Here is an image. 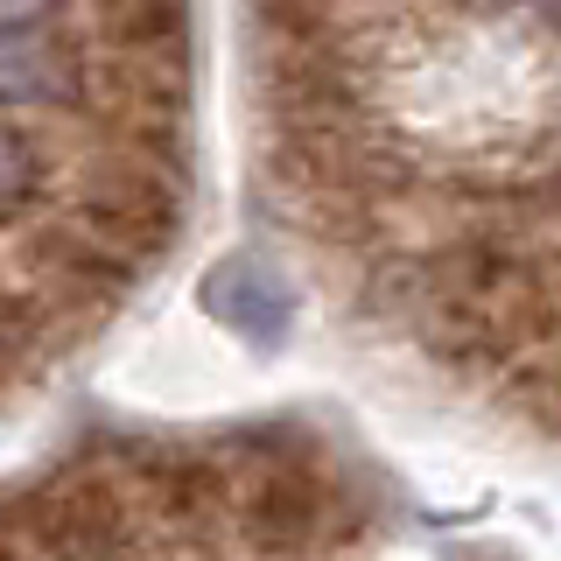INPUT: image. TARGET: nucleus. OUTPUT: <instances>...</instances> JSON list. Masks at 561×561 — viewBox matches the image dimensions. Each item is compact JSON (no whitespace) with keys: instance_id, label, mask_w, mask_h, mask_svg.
Here are the masks:
<instances>
[{"instance_id":"nucleus-1","label":"nucleus","mask_w":561,"mask_h":561,"mask_svg":"<svg viewBox=\"0 0 561 561\" xmlns=\"http://www.w3.org/2000/svg\"><path fill=\"white\" fill-rule=\"evenodd\" d=\"M197 302L218 316L225 330H239V337H288L295 323V288L288 274H274L267 260H218V267L204 274Z\"/></svg>"},{"instance_id":"nucleus-2","label":"nucleus","mask_w":561,"mask_h":561,"mask_svg":"<svg viewBox=\"0 0 561 561\" xmlns=\"http://www.w3.org/2000/svg\"><path fill=\"white\" fill-rule=\"evenodd\" d=\"M70 64L64 49H49L43 35L8 28L0 35V105H64L70 99Z\"/></svg>"},{"instance_id":"nucleus-3","label":"nucleus","mask_w":561,"mask_h":561,"mask_svg":"<svg viewBox=\"0 0 561 561\" xmlns=\"http://www.w3.org/2000/svg\"><path fill=\"white\" fill-rule=\"evenodd\" d=\"M28 175H35L28 148H22V140H14L8 127H0V197H22V190H28Z\"/></svg>"},{"instance_id":"nucleus-4","label":"nucleus","mask_w":561,"mask_h":561,"mask_svg":"<svg viewBox=\"0 0 561 561\" xmlns=\"http://www.w3.org/2000/svg\"><path fill=\"white\" fill-rule=\"evenodd\" d=\"M43 8H49V0H0V35H8V28H22V22H35Z\"/></svg>"},{"instance_id":"nucleus-5","label":"nucleus","mask_w":561,"mask_h":561,"mask_svg":"<svg viewBox=\"0 0 561 561\" xmlns=\"http://www.w3.org/2000/svg\"><path fill=\"white\" fill-rule=\"evenodd\" d=\"M548 14H554V22H561V0H548Z\"/></svg>"}]
</instances>
